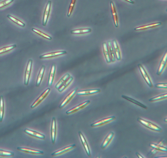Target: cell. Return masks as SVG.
<instances>
[{
    "label": "cell",
    "instance_id": "ba28073f",
    "mask_svg": "<svg viewBox=\"0 0 167 158\" xmlns=\"http://www.w3.org/2000/svg\"><path fill=\"white\" fill-rule=\"evenodd\" d=\"M66 54H67V52L66 51H56V52L49 53L42 55L41 56H40V59L48 58L55 57Z\"/></svg>",
    "mask_w": 167,
    "mask_h": 158
},
{
    "label": "cell",
    "instance_id": "60d3db41",
    "mask_svg": "<svg viewBox=\"0 0 167 158\" xmlns=\"http://www.w3.org/2000/svg\"><path fill=\"white\" fill-rule=\"evenodd\" d=\"M164 121L166 122V123L167 122V118H166L164 119Z\"/></svg>",
    "mask_w": 167,
    "mask_h": 158
},
{
    "label": "cell",
    "instance_id": "f35d334b",
    "mask_svg": "<svg viewBox=\"0 0 167 158\" xmlns=\"http://www.w3.org/2000/svg\"><path fill=\"white\" fill-rule=\"evenodd\" d=\"M136 155L137 156V157L138 158H144V157L142 155H141V154H140L139 153L137 152L136 153Z\"/></svg>",
    "mask_w": 167,
    "mask_h": 158
},
{
    "label": "cell",
    "instance_id": "8d00e7d4",
    "mask_svg": "<svg viewBox=\"0 0 167 158\" xmlns=\"http://www.w3.org/2000/svg\"><path fill=\"white\" fill-rule=\"evenodd\" d=\"M76 1V0H71V3H70L68 9V15H67L68 17H70L72 14Z\"/></svg>",
    "mask_w": 167,
    "mask_h": 158
},
{
    "label": "cell",
    "instance_id": "5b68a950",
    "mask_svg": "<svg viewBox=\"0 0 167 158\" xmlns=\"http://www.w3.org/2000/svg\"><path fill=\"white\" fill-rule=\"evenodd\" d=\"M115 119H116V117L114 116L105 118L92 124L91 125V126L92 127L100 126H101L110 123V122L115 120Z\"/></svg>",
    "mask_w": 167,
    "mask_h": 158
},
{
    "label": "cell",
    "instance_id": "9c48e42d",
    "mask_svg": "<svg viewBox=\"0 0 167 158\" xmlns=\"http://www.w3.org/2000/svg\"><path fill=\"white\" fill-rule=\"evenodd\" d=\"M78 88H76L66 97V98L63 100V101L61 103V104L59 106V107L60 108H62L68 104L70 100L73 98L74 96L75 95L77 91H78Z\"/></svg>",
    "mask_w": 167,
    "mask_h": 158
},
{
    "label": "cell",
    "instance_id": "e0dca14e",
    "mask_svg": "<svg viewBox=\"0 0 167 158\" xmlns=\"http://www.w3.org/2000/svg\"><path fill=\"white\" fill-rule=\"evenodd\" d=\"M51 139L52 144L55 143L56 135V119L54 117L52 118V126L51 129Z\"/></svg>",
    "mask_w": 167,
    "mask_h": 158
},
{
    "label": "cell",
    "instance_id": "f546056e",
    "mask_svg": "<svg viewBox=\"0 0 167 158\" xmlns=\"http://www.w3.org/2000/svg\"><path fill=\"white\" fill-rule=\"evenodd\" d=\"M70 76V75L69 73L66 74L57 83L55 87V88L57 89H58L68 79Z\"/></svg>",
    "mask_w": 167,
    "mask_h": 158
},
{
    "label": "cell",
    "instance_id": "ac0fdd59",
    "mask_svg": "<svg viewBox=\"0 0 167 158\" xmlns=\"http://www.w3.org/2000/svg\"><path fill=\"white\" fill-rule=\"evenodd\" d=\"M76 147V145L75 144L71 145V146H69L66 147L65 148H63V149L57 151L55 152H54L52 154L51 156L52 157H54L59 155L61 154H62L65 153L67 152H68L75 148Z\"/></svg>",
    "mask_w": 167,
    "mask_h": 158
},
{
    "label": "cell",
    "instance_id": "8992f818",
    "mask_svg": "<svg viewBox=\"0 0 167 158\" xmlns=\"http://www.w3.org/2000/svg\"><path fill=\"white\" fill-rule=\"evenodd\" d=\"M51 5V1H48L44 12L43 18V25L44 26H46L48 19H49Z\"/></svg>",
    "mask_w": 167,
    "mask_h": 158
},
{
    "label": "cell",
    "instance_id": "cb8c5ba5",
    "mask_svg": "<svg viewBox=\"0 0 167 158\" xmlns=\"http://www.w3.org/2000/svg\"><path fill=\"white\" fill-rule=\"evenodd\" d=\"M121 97L127 100L128 101L132 102L134 103V104L139 106H140V107H142L144 109H147V106L142 104V103L130 97H129L124 95H122Z\"/></svg>",
    "mask_w": 167,
    "mask_h": 158
},
{
    "label": "cell",
    "instance_id": "e575fe53",
    "mask_svg": "<svg viewBox=\"0 0 167 158\" xmlns=\"http://www.w3.org/2000/svg\"><path fill=\"white\" fill-rule=\"evenodd\" d=\"M14 156V153L12 152L0 149V157H8Z\"/></svg>",
    "mask_w": 167,
    "mask_h": 158
},
{
    "label": "cell",
    "instance_id": "ab89813d",
    "mask_svg": "<svg viewBox=\"0 0 167 158\" xmlns=\"http://www.w3.org/2000/svg\"><path fill=\"white\" fill-rule=\"evenodd\" d=\"M124 1L131 3V4H134L135 2L132 0H124Z\"/></svg>",
    "mask_w": 167,
    "mask_h": 158
},
{
    "label": "cell",
    "instance_id": "30bf717a",
    "mask_svg": "<svg viewBox=\"0 0 167 158\" xmlns=\"http://www.w3.org/2000/svg\"><path fill=\"white\" fill-rule=\"evenodd\" d=\"M114 136V133L113 132H110L108 134L102 144V149H105L107 147L113 139Z\"/></svg>",
    "mask_w": 167,
    "mask_h": 158
},
{
    "label": "cell",
    "instance_id": "ffe728a7",
    "mask_svg": "<svg viewBox=\"0 0 167 158\" xmlns=\"http://www.w3.org/2000/svg\"><path fill=\"white\" fill-rule=\"evenodd\" d=\"M78 133L80 139L81 140L82 143L84 147L86 154H87L88 156L89 157H91V154L90 151L87 141H86L85 138L84 136L83 135L81 131H79Z\"/></svg>",
    "mask_w": 167,
    "mask_h": 158
},
{
    "label": "cell",
    "instance_id": "277c9868",
    "mask_svg": "<svg viewBox=\"0 0 167 158\" xmlns=\"http://www.w3.org/2000/svg\"><path fill=\"white\" fill-rule=\"evenodd\" d=\"M167 53L166 52L160 61L156 73L158 76H161L166 66L167 61Z\"/></svg>",
    "mask_w": 167,
    "mask_h": 158
},
{
    "label": "cell",
    "instance_id": "5bb4252c",
    "mask_svg": "<svg viewBox=\"0 0 167 158\" xmlns=\"http://www.w3.org/2000/svg\"><path fill=\"white\" fill-rule=\"evenodd\" d=\"M24 131L25 133L30 135L31 136L40 139L44 140L45 138V136L44 135L38 133V132L36 131L26 128L24 130Z\"/></svg>",
    "mask_w": 167,
    "mask_h": 158
},
{
    "label": "cell",
    "instance_id": "4316f807",
    "mask_svg": "<svg viewBox=\"0 0 167 158\" xmlns=\"http://www.w3.org/2000/svg\"><path fill=\"white\" fill-rule=\"evenodd\" d=\"M4 97L0 96V122H1L3 120L4 115Z\"/></svg>",
    "mask_w": 167,
    "mask_h": 158
},
{
    "label": "cell",
    "instance_id": "d6a6232c",
    "mask_svg": "<svg viewBox=\"0 0 167 158\" xmlns=\"http://www.w3.org/2000/svg\"><path fill=\"white\" fill-rule=\"evenodd\" d=\"M17 47L15 44L11 46L4 47L0 49V54L9 52Z\"/></svg>",
    "mask_w": 167,
    "mask_h": 158
},
{
    "label": "cell",
    "instance_id": "4fadbf2b",
    "mask_svg": "<svg viewBox=\"0 0 167 158\" xmlns=\"http://www.w3.org/2000/svg\"><path fill=\"white\" fill-rule=\"evenodd\" d=\"M90 102H91L89 100L83 102L82 104H79L78 106H76V107L70 109V110L67 111L66 113L68 115L73 113H74L78 111L80 109L84 108L86 106L88 105L89 103H90Z\"/></svg>",
    "mask_w": 167,
    "mask_h": 158
},
{
    "label": "cell",
    "instance_id": "4dcf8cb0",
    "mask_svg": "<svg viewBox=\"0 0 167 158\" xmlns=\"http://www.w3.org/2000/svg\"><path fill=\"white\" fill-rule=\"evenodd\" d=\"M32 30L35 33L40 35L42 37L46 39L51 40L52 39V38L49 35H48L46 33H44L43 32L41 31L37 30V29L33 28L32 29Z\"/></svg>",
    "mask_w": 167,
    "mask_h": 158
},
{
    "label": "cell",
    "instance_id": "44dd1931",
    "mask_svg": "<svg viewBox=\"0 0 167 158\" xmlns=\"http://www.w3.org/2000/svg\"><path fill=\"white\" fill-rule=\"evenodd\" d=\"M162 25V23L161 22H156V23L144 25L135 28H134V30L136 31H139L146 30H147V29L150 28H152L158 27L159 26L161 25Z\"/></svg>",
    "mask_w": 167,
    "mask_h": 158
},
{
    "label": "cell",
    "instance_id": "1f68e13d",
    "mask_svg": "<svg viewBox=\"0 0 167 158\" xmlns=\"http://www.w3.org/2000/svg\"><path fill=\"white\" fill-rule=\"evenodd\" d=\"M149 146L150 147L153 148V149L163 152H167V148L165 147L154 143H150Z\"/></svg>",
    "mask_w": 167,
    "mask_h": 158
},
{
    "label": "cell",
    "instance_id": "2e32d148",
    "mask_svg": "<svg viewBox=\"0 0 167 158\" xmlns=\"http://www.w3.org/2000/svg\"><path fill=\"white\" fill-rule=\"evenodd\" d=\"M101 92L99 89H94L89 90H84L77 92L76 95H92L96 94Z\"/></svg>",
    "mask_w": 167,
    "mask_h": 158
},
{
    "label": "cell",
    "instance_id": "d590c367",
    "mask_svg": "<svg viewBox=\"0 0 167 158\" xmlns=\"http://www.w3.org/2000/svg\"><path fill=\"white\" fill-rule=\"evenodd\" d=\"M14 0H4L0 2V9L4 8L11 4Z\"/></svg>",
    "mask_w": 167,
    "mask_h": 158
},
{
    "label": "cell",
    "instance_id": "d4e9b609",
    "mask_svg": "<svg viewBox=\"0 0 167 158\" xmlns=\"http://www.w3.org/2000/svg\"><path fill=\"white\" fill-rule=\"evenodd\" d=\"M46 66L44 65L42 66L37 77L36 86L37 87H39L42 80L44 74Z\"/></svg>",
    "mask_w": 167,
    "mask_h": 158
},
{
    "label": "cell",
    "instance_id": "d6986e66",
    "mask_svg": "<svg viewBox=\"0 0 167 158\" xmlns=\"http://www.w3.org/2000/svg\"><path fill=\"white\" fill-rule=\"evenodd\" d=\"M103 51L107 63L111 62L110 53L108 49L107 44V42H105L102 44Z\"/></svg>",
    "mask_w": 167,
    "mask_h": 158
},
{
    "label": "cell",
    "instance_id": "83f0119b",
    "mask_svg": "<svg viewBox=\"0 0 167 158\" xmlns=\"http://www.w3.org/2000/svg\"><path fill=\"white\" fill-rule=\"evenodd\" d=\"M7 17L12 22L20 26L24 27H25V24L23 22L19 20V19L16 18L13 16L8 14L7 15Z\"/></svg>",
    "mask_w": 167,
    "mask_h": 158
},
{
    "label": "cell",
    "instance_id": "6da1fadb",
    "mask_svg": "<svg viewBox=\"0 0 167 158\" xmlns=\"http://www.w3.org/2000/svg\"><path fill=\"white\" fill-rule=\"evenodd\" d=\"M137 121L144 126L151 130L158 132H161L162 131L161 128L152 122L140 118H137Z\"/></svg>",
    "mask_w": 167,
    "mask_h": 158
},
{
    "label": "cell",
    "instance_id": "74e56055",
    "mask_svg": "<svg viewBox=\"0 0 167 158\" xmlns=\"http://www.w3.org/2000/svg\"><path fill=\"white\" fill-rule=\"evenodd\" d=\"M155 86L157 88L166 89L167 84L166 83H157L155 85Z\"/></svg>",
    "mask_w": 167,
    "mask_h": 158
},
{
    "label": "cell",
    "instance_id": "f1b7e54d",
    "mask_svg": "<svg viewBox=\"0 0 167 158\" xmlns=\"http://www.w3.org/2000/svg\"><path fill=\"white\" fill-rule=\"evenodd\" d=\"M73 79V78L72 76H70L68 79L58 89V91L60 92H62L70 85V84L72 82Z\"/></svg>",
    "mask_w": 167,
    "mask_h": 158
},
{
    "label": "cell",
    "instance_id": "7a4b0ae2",
    "mask_svg": "<svg viewBox=\"0 0 167 158\" xmlns=\"http://www.w3.org/2000/svg\"><path fill=\"white\" fill-rule=\"evenodd\" d=\"M138 66L139 69L142 75L143 79L145 80L147 84L150 88H152L153 87L151 80L148 74H147L146 70L141 64H138Z\"/></svg>",
    "mask_w": 167,
    "mask_h": 158
},
{
    "label": "cell",
    "instance_id": "3957f363",
    "mask_svg": "<svg viewBox=\"0 0 167 158\" xmlns=\"http://www.w3.org/2000/svg\"><path fill=\"white\" fill-rule=\"evenodd\" d=\"M33 63V60L31 59L29 60L26 70H25L24 79V84L26 86L28 85L29 82Z\"/></svg>",
    "mask_w": 167,
    "mask_h": 158
},
{
    "label": "cell",
    "instance_id": "52a82bcc",
    "mask_svg": "<svg viewBox=\"0 0 167 158\" xmlns=\"http://www.w3.org/2000/svg\"><path fill=\"white\" fill-rule=\"evenodd\" d=\"M50 91V89L49 88H47L44 92L42 93V94L39 96V97L37 99L36 101L33 103L31 106V108H34L36 107L38 105H39L40 103L43 101V100L45 98Z\"/></svg>",
    "mask_w": 167,
    "mask_h": 158
},
{
    "label": "cell",
    "instance_id": "7402d4cb",
    "mask_svg": "<svg viewBox=\"0 0 167 158\" xmlns=\"http://www.w3.org/2000/svg\"><path fill=\"white\" fill-rule=\"evenodd\" d=\"M109 51L110 53V58L112 62H114L116 61L114 51L113 45H112V42L111 41H108L107 43Z\"/></svg>",
    "mask_w": 167,
    "mask_h": 158
},
{
    "label": "cell",
    "instance_id": "9a60e30c",
    "mask_svg": "<svg viewBox=\"0 0 167 158\" xmlns=\"http://www.w3.org/2000/svg\"><path fill=\"white\" fill-rule=\"evenodd\" d=\"M17 149L18 150L23 152L33 154H44V152L42 151L31 149L30 148L18 147Z\"/></svg>",
    "mask_w": 167,
    "mask_h": 158
},
{
    "label": "cell",
    "instance_id": "8fae6325",
    "mask_svg": "<svg viewBox=\"0 0 167 158\" xmlns=\"http://www.w3.org/2000/svg\"><path fill=\"white\" fill-rule=\"evenodd\" d=\"M110 4L112 14L113 17L115 25V27H118V20L116 8L113 2L111 1Z\"/></svg>",
    "mask_w": 167,
    "mask_h": 158
},
{
    "label": "cell",
    "instance_id": "484cf974",
    "mask_svg": "<svg viewBox=\"0 0 167 158\" xmlns=\"http://www.w3.org/2000/svg\"><path fill=\"white\" fill-rule=\"evenodd\" d=\"M91 29L89 28L76 29L70 31V33L73 34L79 35L87 34L91 33Z\"/></svg>",
    "mask_w": 167,
    "mask_h": 158
},
{
    "label": "cell",
    "instance_id": "603a6c76",
    "mask_svg": "<svg viewBox=\"0 0 167 158\" xmlns=\"http://www.w3.org/2000/svg\"><path fill=\"white\" fill-rule=\"evenodd\" d=\"M56 69L55 64H53L51 66L49 76V81H48V85L49 86H51L52 85L54 75H55Z\"/></svg>",
    "mask_w": 167,
    "mask_h": 158
},
{
    "label": "cell",
    "instance_id": "7c38bea8",
    "mask_svg": "<svg viewBox=\"0 0 167 158\" xmlns=\"http://www.w3.org/2000/svg\"><path fill=\"white\" fill-rule=\"evenodd\" d=\"M112 42L116 59L118 61H120L121 59V53L117 42L115 40Z\"/></svg>",
    "mask_w": 167,
    "mask_h": 158
},
{
    "label": "cell",
    "instance_id": "836d02e7",
    "mask_svg": "<svg viewBox=\"0 0 167 158\" xmlns=\"http://www.w3.org/2000/svg\"><path fill=\"white\" fill-rule=\"evenodd\" d=\"M167 98V93H166L165 94L160 95L151 98L149 100V101L150 102H154L166 99Z\"/></svg>",
    "mask_w": 167,
    "mask_h": 158
}]
</instances>
